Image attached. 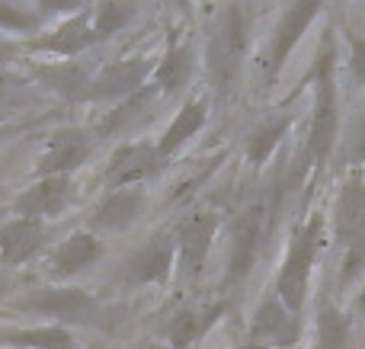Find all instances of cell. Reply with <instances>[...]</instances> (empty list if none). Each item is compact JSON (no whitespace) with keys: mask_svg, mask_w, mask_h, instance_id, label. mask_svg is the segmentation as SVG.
<instances>
[{"mask_svg":"<svg viewBox=\"0 0 365 349\" xmlns=\"http://www.w3.org/2000/svg\"><path fill=\"white\" fill-rule=\"evenodd\" d=\"M19 83H23V80H16V77H6V74H0V103H4L6 96H10L13 90L19 87Z\"/></svg>","mask_w":365,"mask_h":349,"instance_id":"cell-33","label":"cell"},{"mask_svg":"<svg viewBox=\"0 0 365 349\" xmlns=\"http://www.w3.org/2000/svg\"><path fill=\"white\" fill-rule=\"evenodd\" d=\"M221 228V218L215 212H195L177 231V273L182 282L195 279L205 269L208 254H212L215 234Z\"/></svg>","mask_w":365,"mask_h":349,"instance_id":"cell-7","label":"cell"},{"mask_svg":"<svg viewBox=\"0 0 365 349\" xmlns=\"http://www.w3.org/2000/svg\"><path fill=\"white\" fill-rule=\"evenodd\" d=\"M346 157H349V164H353V167H362V170H365V115H359V119H356V125H353Z\"/></svg>","mask_w":365,"mask_h":349,"instance_id":"cell-30","label":"cell"},{"mask_svg":"<svg viewBox=\"0 0 365 349\" xmlns=\"http://www.w3.org/2000/svg\"><path fill=\"white\" fill-rule=\"evenodd\" d=\"M334 241L340 247V288L365 276V170L349 167L334 202Z\"/></svg>","mask_w":365,"mask_h":349,"instance_id":"cell-2","label":"cell"},{"mask_svg":"<svg viewBox=\"0 0 365 349\" xmlns=\"http://www.w3.org/2000/svg\"><path fill=\"white\" fill-rule=\"evenodd\" d=\"M154 93H160L158 87H145L138 90L135 96H128V100L115 103V109H109L106 119L100 122V128H96V135H103V138H109V135H125L132 132V128H138L141 122L148 119V106H151Z\"/></svg>","mask_w":365,"mask_h":349,"instance_id":"cell-23","label":"cell"},{"mask_svg":"<svg viewBox=\"0 0 365 349\" xmlns=\"http://www.w3.org/2000/svg\"><path fill=\"white\" fill-rule=\"evenodd\" d=\"M148 196L141 186H125V189H113L90 215V228L93 234H113V231H125L138 222L141 209H145Z\"/></svg>","mask_w":365,"mask_h":349,"instance_id":"cell-18","label":"cell"},{"mask_svg":"<svg viewBox=\"0 0 365 349\" xmlns=\"http://www.w3.org/2000/svg\"><path fill=\"white\" fill-rule=\"evenodd\" d=\"M90 151H93V135L83 128H61L51 135L48 147L36 164V173L38 177H68L71 170L87 164Z\"/></svg>","mask_w":365,"mask_h":349,"instance_id":"cell-14","label":"cell"},{"mask_svg":"<svg viewBox=\"0 0 365 349\" xmlns=\"http://www.w3.org/2000/svg\"><path fill=\"white\" fill-rule=\"evenodd\" d=\"M164 167L158 154V145H148V141H132V145H122L119 151L109 157L106 173H103V183L113 189H125V186H138L148 183L151 177H158V170Z\"/></svg>","mask_w":365,"mask_h":349,"instance_id":"cell-10","label":"cell"},{"mask_svg":"<svg viewBox=\"0 0 365 349\" xmlns=\"http://www.w3.org/2000/svg\"><path fill=\"white\" fill-rule=\"evenodd\" d=\"M45 222L38 218H10L0 224V260L6 266H26L45 247Z\"/></svg>","mask_w":365,"mask_h":349,"instance_id":"cell-17","label":"cell"},{"mask_svg":"<svg viewBox=\"0 0 365 349\" xmlns=\"http://www.w3.org/2000/svg\"><path fill=\"white\" fill-rule=\"evenodd\" d=\"M38 26H42V13H32L13 0H0V29L26 36V32H38Z\"/></svg>","mask_w":365,"mask_h":349,"instance_id":"cell-28","label":"cell"},{"mask_svg":"<svg viewBox=\"0 0 365 349\" xmlns=\"http://www.w3.org/2000/svg\"><path fill=\"white\" fill-rule=\"evenodd\" d=\"M349 45V80L365 87V32H346Z\"/></svg>","mask_w":365,"mask_h":349,"instance_id":"cell-29","label":"cell"},{"mask_svg":"<svg viewBox=\"0 0 365 349\" xmlns=\"http://www.w3.org/2000/svg\"><path fill=\"white\" fill-rule=\"evenodd\" d=\"M234 349H266V346H259V343H250V340H247V343H240V346H234Z\"/></svg>","mask_w":365,"mask_h":349,"instance_id":"cell-36","label":"cell"},{"mask_svg":"<svg viewBox=\"0 0 365 349\" xmlns=\"http://www.w3.org/2000/svg\"><path fill=\"white\" fill-rule=\"evenodd\" d=\"M148 77H154V68L148 58H122L106 64L93 74L87 103H122L148 87Z\"/></svg>","mask_w":365,"mask_h":349,"instance_id":"cell-8","label":"cell"},{"mask_svg":"<svg viewBox=\"0 0 365 349\" xmlns=\"http://www.w3.org/2000/svg\"><path fill=\"white\" fill-rule=\"evenodd\" d=\"M148 349H173V346H148Z\"/></svg>","mask_w":365,"mask_h":349,"instance_id":"cell-37","label":"cell"},{"mask_svg":"<svg viewBox=\"0 0 365 349\" xmlns=\"http://www.w3.org/2000/svg\"><path fill=\"white\" fill-rule=\"evenodd\" d=\"M247 36H250V19L240 4H227L225 13L218 16L212 38H208V74L221 96L231 93L244 71L247 58Z\"/></svg>","mask_w":365,"mask_h":349,"instance_id":"cell-4","label":"cell"},{"mask_svg":"<svg viewBox=\"0 0 365 349\" xmlns=\"http://www.w3.org/2000/svg\"><path fill=\"white\" fill-rule=\"evenodd\" d=\"M205 119H208V103L205 100H189V103H182V109L177 113V119L167 125V132L160 135V141H158V154H160V160H170L173 154L180 151L182 145H186L192 135H199V128L205 125Z\"/></svg>","mask_w":365,"mask_h":349,"instance_id":"cell-22","label":"cell"},{"mask_svg":"<svg viewBox=\"0 0 365 349\" xmlns=\"http://www.w3.org/2000/svg\"><path fill=\"white\" fill-rule=\"evenodd\" d=\"M0 266H6V263H4V260H0Z\"/></svg>","mask_w":365,"mask_h":349,"instance_id":"cell-38","label":"cell"},{"mask_svg":"<svg viewBox=\"0 0 365 349\" xmlns=\"http://www.w3.org/2000/svg\"><path fill=\"white\" fill-rule=\"evenodd\" d=\"M13 132H16V128H13V125H0V141H4L6 135H13Z\"/></svg>","mask_w":365,"mask_h":349,"instance_id":"cell-35","label":"cell"},{"mask_svg":"<svg viewBox=\"0 0 365 349\" xmlns=\"http://www.w3.org/2000/svg\"><path fill=\"white\" fill-rule=\"evenodd\" d=\"M103 256V241L93 231H77V234L64 237L48 256V273L55 279H74V276L87 273L96 260Z\"/></svg>","mask_w":365,"mask_h":349,"instance_id":"cell-19","label":"cell"},{"mask_svg":"<svg viewBox=\"0 0 365 349\" xmlns=\"http://www.w3.org/2000/svg\"><path fill=\"white\" fill-rule=\"evenodd\" d=\"M29 74L36 77L38 83L58 93L61 100L71 103H87L90 83H93V74L87 71V64H81L77 58H68V61H32Z\"/></svg>","mask_w":365,"mask_h":349,"instance_id":"cell-16","label":"cell"},{"mask_svg":"<svg viewBox=\"0 0 365 349\" xmlns=\"http://www.w3.org/2000/svg\"><path fill=\"white\" fill-rule=\"evenodd\" d=\"M321 10H324V0H292V4L285 6L279 26L272 29L269 51H266V58H263V83L266 87L276 83L279 71L285 68L289 55L298 48V42H302L304 32L311 29V23L321 16Z\"/></svg>","mask_w":365,"mask_h":349,"instance_id":"cell-5","label":"cell"},{"mask_svg":"<svg viewBox=\"0 0 365 349\" xmlns=\"http://www.w3.org/2000/svg\"><path fill=\"white\" fill-rule=\"evenodd\" d=\"M180 4H186V0H180Z\"/></svg>","mask_w":365,"mask_h":349,"instance_id":"cell-39","label":"cell"},{"mask_svg":"<svg viewBox=\"0 0 365 349\" xmlns=\"http://www.w3.org/2000/svg\"><path fill=\"white\" fill-rule=\"evenodd\" d=\"M177 263V241L173 234H154L145 247H138L125 263L122 279L128 286H164Z\"/></svg>","mask_w":365,"mask_h":349,"instance_id":"cell-12","label":"cell"},{"mask_svg":"<svg viewBox=\"0 0 365 349\" xmlns=\"http://www.w3.org/2000/svg\"><path fill=\"white\" fill-rule=\"evenodd\" d=\"M302 340V318L285 308V301L276 292H269L259 301L250 324V343L276 346V349H295Z\"/></svg>","mask_w":365,"mask_h":349,"instance_id":"cell-9","label":"cell"},{"mask_svg":"<svg viewBox=\"0 0 365 349\" xmlns=\"http://www.w3.org/2000/svg\"><path fill=\"white\" fill-rule=\"evenodd\" d=\"M225 311H227V301H215V305H208V308H182V311L173 314L164 330L167 346L189 349L192 343H199V340L218 324V318Z\"/></svg>","mask_w":365,"mask_h":349,"instance_id":"cell-20","label":"cell"},{"mask_svg":"<svg viewBox=\"0 0 365 349\" xmlns=\"http://www.w3.org/2000/svg\"><path fill=\"white\" fill-rule=\"evenodd\" d=\"M26 51V45H19V42H10V38H4L0 36V64H10V61H16L19 55Z\"/></svg>","mask_w":365,"mask_h":349,"instance_id":"cell-32","label":"cell"},{"mask_svg":"<svg viewBox=\"0 0 365 349\" xmlns=\"http://www.w3.org/2000/svg\"><path fill=\"white\" fill-rule=\"evenodd\" d=\"M138 16V6L135 0H100L93 6V26L100 32V38H109L115 32H122L132 19Z\"/></svg>","mask_w":365,"mask_h":349,"instance_id":"cell-27","label":"cell"},{"mask_svg":"<svg viewBox=\"0 0 365 349\" xmlns=\"http://www.w3.org/2000/svg\"><path fill=\"white\" fill-rule=\"evenodd\" d=\"M38 6H42V13H74L83 6V0H38Z\"/></svg>","mask_w":365,"mask_h":349,"instance_id":"cell-31","label":"cell"},{"mask_svg":"<svg viewBox=\"0 0 365 349\" xmlns=\"http://www.w3.org/2000/svg\"><path fill=\"white\" fill-rule=\"evenodd\" d=\"M74 202V186L68 177H38L26 192L13 199V212L19 218H58Z\"/></svg>","mask_w":365,"mask_h":349,"instance_id":"cell-15","label":"cell"},{"mask_svg":"<svg viewBox=\"0 0 365 349\" xmlns=\"http://www.w3.org/2000/svg\"><path fill=\"white\" fill-rule=\"evenodd\" d=\"M324 244H327V218H324V212H311L304 222L295 224L289 247H285L282 269L276 276V295L298 318H302L304 301H308L311 273H314V263L321 256Z\"/></svg>","mask_w":365,"mask_h":349,"instance_id":"cell-3","label":"cell"},{"mask_svg":"<svg viewBox=\"0 0 365 349\" xmlns=\"http://www.w3.org/2000/svg\"><path fill=\"white\" fill-rule=\"evenodd\" d=\"M96 42H103V38H100V32H96V26H93V10H83V13H77V16L64 19L58 29L32 38L26 48L29 51H48V55H61L64 61H68V58H77V55H83L87 48H93Z\"/></svg>","mask_w":365,"mask_h":349,"instance_id":"cell-13","label":"cell"},{"mask_svg":"<svg viewBox=\"0 0 365 349\" xmlns=\"http://www.w3.org/2000/svg\"><path fill=\"white\" fill-rule=\"evenodd\" d=\"M292 122H295V115L285 113V115H276V119L263 122L259 128H253L250 138H247V160H250L253 167H263L266 160L272 157V151H276L279 145H282V138L289 135Z\"/></svg>","mask_w":365,"mask_h":349,"instance_id":"cell-25","label":"cell"},{"mask_svg":"<svg viewBox=\"0 0 365 349\" xmlns=\"http://www.w3.org/2000/svg\"><path fill=\"white\" fill-rule=\"evenodd\" d=\"M19 308L29 314H45V318L58 321V324H96L100 321V301L83 288H38L29 298L19 301Z\"/></svg>","mask_w":365,"mask_h":349,"instance_id":"cell-6","label":"cell"},{"mask_svg":"<svg viewBox=\"0 0 365 349\" xmlns=\"http://www.w3.org/2000/svg\"><path fill=\"white\" fill-rule=\"evenodd\" d=\"M336 64H340V48H336L334 29H327L321 38V48L314 55V64L308 71V80L314 83V109H311L304 160L311 164L314 173H321L327 167L330 154L336 147V138H340V83H336Z\"/></svg>","mask_w":365,"mask_h":349,"instance_id":"cell-1","label":"cell"},{"mask_svg":"<svg viewBox=\"0 0 365 349\" xmlns=\"http://www.w3.org/2000/svg\"><path fill=\"white\" fill-rule=\"evenodd\" d=\"M0 349H74V337L68 327H26V330L0 333Z\"/></svg>","mask_w":365,"mask_h":349,"instance_id":"cell-24","label":"cell"},{"mask_svg":"<svg viewBox=\"0 0 365 349\" xmlns=\"http://www.w3.org/2000/svg\"><path fill=\"white\" fill-rule=\"evenodd\" d=\"M356 308L365 314V282H362V288H359V301H356Z\"/></svg>","mask_w":365,"mask_h":349,"instance_id":"cell-34","label":"cell"},{"mask_svg":"<svg viewBox=\"0 0 365 349\" xmlns=\"http://www.w3.org/2000/svg\"><path fill=\"white\" fill-rule=\"evenodd\" d=\"M192 68H195V51L189 42H173L167 45L164 58H160V64L154 68V77L151 83L160 90V93H180L182 87L189 83V77H192Z\"/></svg>","mask_w":365,"mask_h":349,"instance_id":"cell-21","label":"cell"},{"mask_svg":"<svg viewBox=\"0 0 365 349\" xmlns=\"http://www.w3.org/2000/svg\"><path fill=\"white\" fill-rule=\"evenodd\" d=\"M349 333H353V321L343 314L334 301L324 298L317 308V346L321 349H346Z\"/></svg>","mask_w":365,"mask_h":349,"instance_id":"cell-26","label":"cell"},{"mask_svg":"<svg viewBox=\"0 0 365 349\" xmlns=\"http://www.w3.org/2000/svg\"><path fill=\"white\" fill-rule=\"evenodd\" d=\"M266 231V212L263 205L244 209L231 222V260H227V282H244L250 269L257 266V254Z\"/></svg>","mask_w":365,"mask_h":349,"instance_id":"cell-11","label":"cell"}]
</instances>
